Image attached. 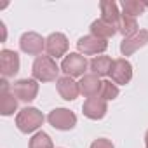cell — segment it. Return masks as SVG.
I'll return each mask as SVG.
<instances>
[{
	"label": "cell",
	"instance_id": "obj_1",
	"mask_svg": "<svg viewBox=\"0 0 148 148\" xmlns=\"http://www.w3.org/2000/svg\"><path fill=\"white\" fill-rule=\"evenodd\" d=\"M59 66L51 56H38L32 64V75L38 82H52L59 75Z\"/></svg>",
	"mask_w": 148,
	"mask_h": 148
},
{
	"label": "cell",
	"instance_id": "obj_2",
	"mask_svg": "<svg viewBox=\"0 0 148 148\" xmlns=\"http://www.w3.org/2000/svg\"><path fill=\"white\" fill-rule=\"evenodd\" d=\"M42 124H44V115H42V112L38 108H33V106L23 108L16 117V125L25 134L35 132Z\"/></svg>",
	"mask_w": 148,
	"mask_h": 148
},
{
	"label": "cell",
	"instance_id": "obj_3",
	"mask_svg": "<svg viewBox=\"0 0 148 148\" xmlns=\"http://www.w3.org/2000/svg\"><path fill=\"white\" fill-rule=\"evenodd\" d=\"M89 63L86 59V56L79 54V52H70L68 56H64L63 63H61V71H64L66 77H84L86 70H87Z\"/></svg>",
	"mask_w": 148,
	"mask_h": 148
},
{
	"label": "cell",
	"instance_id": "obj_4",
	"mask_svg": "<svg viewBox=\"0 0 148 148\" xmlns=\"http://www.w3.org/2000/svg\"><path fill=\"white\" fill-rule=\"evenodd\" d=\"M49 124L58 131H71L77 125V115L68 108H54L47 115Z\"/></svg>",
	"mask_w": 148,
	"mask_h": 148
},
{
	"label": "cell",
	"instance_id": "obj_5",
	"mask_svg": "<svg viewBox=\"0 0 148 148\" xmlns=\"http://www.w3.org/2000/svg\"><path fill=\"white\" fill-rule=\"evenodd\" d=\"M12 94L19 99V101H25V103H30L37 98L38 94V84L35 79H21V80H16L11 87Z\"/></svg>",
	"mask_w": 148,
	"mask_h": 148
},
{
	"label": "cell",
	"instance_id": "obj_6",
	"mask_svg": "<svg viewBox=\"0 0 148 148\" xmlns=\"http://www.w3.org/2000/svg\"><path fill=\"white\" fill-rule=\"evenodd\" d=\"M19 47L25 54L38 58L45 49V38H42V35H38L37 32H26L19 38Z\"/></svg>",
	"mask_w": 148,
	"mask_h": 148
},
{
	"label": "cell",
	"instance_id": "obj_7",
	"mask_svg": "<svg viewBox=\"0 0 148 148\" xmlns=\"http://www.w3.org/2000/svg\"><path fill=\"white\" fill-rule=\"evenodd\" d=\"M18 71H19V54L11 49L0 51V73H2V77L11 79Z\"/></svg>",
	"mask_w": 148,
	"mask_h": 148
},
{
	"label": "cell",
	"instance_id": "obj_8",
	"mask_svg": "<svg viewBox=\"0 0 148 148\" xmlns=\"http://www.w3.org/2000/svg\"><path fill=\"white\" fill-rule=\"evenodd\" d=\"M77 49H79V52H82L86 56H94V54L105 52L108 49V42L103 38H98L94 35H84L79 38Z\"/></svg>",
	"mask_w": 148,
	"mask_h": 148
},
{
	"label": "cell",
	"instance_id": "obj_9",
	"mask_svg": "<svg viewBox=\"0 0 148 148\" xmlns=\"http://www.w3.org/2000/svg\"><path fill=\"white\" fill-rule=\"evenodd\" d=\"M112 80L113 84H120V86H125L131 82L132 79V64L125 59V58H119L113 61V66H112Z\"/></svg>",
	"mask_w": 148,
	"mask_h": 148
},
{
	"label": "cell",
	"instance_id": "obj_10",
	"mask_svg": "<svg viewBox=\"0 0 148 148\" xmlns=\"http://www.w3.org/2000/svg\"><path fill=\"white\" fill-rule=\"evenodd\" d=\"M45 51H47V54L54 59H58V58H63L64 54H66V51H68V38H66V35H63V33H59V32H56V33H51L47 38H45Z\"/></svg>",
	"mask_w": 148,
	"mask_h": 148
},
{
	"label": "cell",
	"instance_id": "obj_11",
	"mask_svg": "<svg viewBox=\"0 0 148 148\" xmlns=\"http://www.w3.org/2000/svg\"><path fill=\"white\" fill-rule=\"evenodd\" d=\"M16 110H18V99L12 92H9L7 79H2L0 80V113L4 117H9Z\"/></svg>",
	"mask_w": 148,
	"mask_h": 148
},
{
	"label": "cell",
	"instance_id": "obj_12",
	"mask_svg": "<svg viewBox=\"0 0 148 148\" xmlns=\"http://www.w3.org/2000/svg\"><path fill=\"white\" fill-rule=\"evenodd\" d=\"M82 112H84V115H86L87 119H91V120H99V119H103V117L106 115L108 105H106V101H105L103 98H89V99L84 101Z\"/></svg>",
	"mask_w": 148,
	"mask_h": 148
},
{
	"label": "cell",
	"instance_id": "obj_13",
	"mask_svg": "<svg viewBox=\"0 0 148 148\" xmlns=\"http://www.w3.org/2000/svg\"><path fill=\"white\" fill-rule=\"evenodd\" d=\"M146 44H148V32L146 30H139L136 35L127 37V38H124L120 42V52H122V56H131L138 49L145 47Z\"/></svg>",
	"mask_w": 148,
	"mask_h": 148
},
{
	"label": "cell",
	"instance_id": "obj_14",
	"mask_svg": "<svg viewBox=\"0 0 148 148\" xmlns=\"http://www.w3.org/2000/svg\"><path fill=\"white\" fill-rule=\"evenodd\" d=\"M101 84L103 80H99L98 75H94V73H86V75L80 79L79 82V89H80V94L86 96L87 99L89 98H96L101 91Z\"/></svg>",
	"mask_w": 148,
	"mask_h": 148
},
{
	"label": "cell",
	"instance_id": "obj_15",
	"mask_svg": "<svg viewBox=\"0 0 148 148\" xmlns=\"http://www.w3.org/2000/svg\"><path fill=\"white\" fill-rule=\"evenodd\" d=\"M58 92L59 96L64 99V101H73V99H77V96L80 94V89H79V82H75L71 77H59L58 79Z\"/></svg>",
	"mask_w": 148,
	"mask_h": 148
},
{
	"label": "cell",
	"instance_id": "obj_16",
	"mask_svg": "<svg viewBox=\"0 0 148 148\" xmlns=\"http://www.w3.org/2000/svg\"><path fill=\"white\" fill-rule=\"evenodd\" d=\"M99 9H101V19L117 26L119 25V19H120V12H119V5L113 2V0H103L99 4Z\"/></svg>",
	"mask_w": 148,
	"mask_h": 148
},
{
	"label": "cell",
	"instance_id": "obj_17",
	"mask_svg": "<svg viewBox=\"0 0 148 148\" xmlns=\"http://www.w3.org/2000/svg\"><path fill=\"white\" fill-rule=\"evenodd\" d=\"M112 66H113V61H112V58H108V56H96V58H92L91 63H89L91 71L94 73V75H98V77H106V75H110Z\"/></svg>",
	"mask_w": 148,
	"mask_h": 148
},
{
	"label": "cell",
	"instance_id": "obj_18",
	"mask_svg": "<svg viewBox=\"0 0 148 148\" xmlns=\"http://www.w3.org/2000/svg\"><path fill=\"white\" fill-rule=\"evenodd\" d=\"M117 32H119L117 26H113V25H110V23H106V21H103V19H96V21H92V25H91V35L98 37V38H103V40L113 37Z\"/></svg>",
	"mask_w": 148,
	"mask_h": 148
},
{
	"label": "cell",
	"instance_id": "obj_19",
	"mask_svg": "<svg viewBox=\"0 0 148 148\" xmlns=\"http://www.w3.org/2000/svg\"><path fill=\"white\" fill-rule=\"evenodd\" d=\"M117 28H119V32L124 35V38H127V37H132V35H136V33L139 32L136 18H132V16H127V14H120V19H119V25H117Z\"/></svg>",
	"mask_w": 148,
	"mask_h": 148
},
{
	"label": "cell",
	"instance_id": "obj_20",
	"mask_svg": "<svg viewBox=\"0 0 148 148\" xmlns=\"http://www.w3.org/2000/svg\"><path fill=\"white\" fill-rule=\"evenodd\" d=\"M30 148H54V145H52V139H51V136L47 132L38 131V132H35L32 136Z\"/></svg>",
	"mask_w": 148,
	"mask_h": 148
},
{
	"label": "cell",
	"instance_id": "obj_21",
	"mask_svg": "<svg viewBox=\"0 0 148 148\" xmlns=\"http://www.w3.org/2000/svg\"><path fill=\"white\" fill-rule=\"evenodd\" d=\"M120 5H122V9H124V14L132 16V18H136V16L143 14V12H145V9H146V7H145V4H143V2H139V0H124Z\"/></svg>",
	"mask_w": 148,
	"mask_h": 148
},
{
	"label": "cell",
	"instance_id": "obj_22",
	"mask_svg": "<svg viewBox=\"0 0 148 148\" xmlns=\"http://www.w3.org/2000/svg\"><path fill=\"white\" fill-rule=\"evenodd\" d=\"M117 96H119V87H117V84H113L112 80H103L101 91H99V98H103L105 101H110V99H115Z\"/></svg>",
	"mask_w": 148,
	"mask_h": 148
},
{
	"label": "cell",
	"instance_id": "obj_23",
	"mask_svg": "<svg viewBox=\"0 0 148 148\" xmlns=\"http://www.w3.org/2000/svg\"><path fill=\"white\" fill-rule=\"evenodd\" d=\"M91 148H115V146H113V143H112L110 139L99 138V139H94V141L91 143Z\"/></svg>",
	"mask_w": 148,
	"mask_h": 148
},
{
	"label": "cell",
	"instance_id": "obj_24",
	"mask_svg": "<svg viewBox=\"0 0 148 148\" xmlns=\"http://www.w3.org/2000/svg\"><path fill=\"white\" fill-rule=\"evenodd\" d=\"M145 148H148V131H146V134H145Z\"/></svg>",
	"mask_w": 148,
	"mask_h": 148
},
{
	"label": "cell",
	"instance_id": "obj_25",
	"mask_svg": "<svg viewBox=\"0 0 148 148\" xmlns=\"http://www.w3.org/2000/svg\"><path fill=\"white\" fill-rule=\"evenodd\" d=\"M143 4H145V7H146V9H148V2H143Z\"/></svg>",
	"mask_w": 148,
	"mask_h": 148
}]
</instances>
